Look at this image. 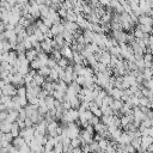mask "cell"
<instances>
[{
	"instance_id": "6",
	"label": "cell",
	"mask_w": 153,
	"mask_h": 153,
	"mask_svg": "<svg viewBox=\"0 0 153 153\" xmlns=\"http://www.w3.org/2000/svg\"><path fill=\"white\" fill-rule=\"evenodd\" d=\"M12 146L14 147V148H17V149H20L23 146H25L26 145V142H25V140L22 137V136H16V137H13V140H12Z\"/></svg>"
},
{
	"instance_id": "42",
	"label": "cell",
	"mask_w": 153,
	"mask_h": 153,
	"mask_svg": "<svg viewBox=\"0 0 153 153\" xmlns=\"http://www.w3.org/2000/svg\"><path fill=\"white\" fill-rule=\"evenodd\" d=\"M47 96H48V93H47L44 90H41V91H39V93L37 94V98H38V99H44Z\"/></svg>"
},
{
	"instance_id": "23",
	"label": "cell",
	"mask_w": 153,
	"mask_h": 153,
	"mask_svg": "<svg viewBox=\"0 0 153 153\" xmlns=\"http://www.w3.org/2000/svg\"><path fill=\"white\" fill-rule=\"evenodd\" d=\"M11 102H12V97H10V96H5V94H1V103L6 105V109H7V106L11 104Z\"/></svg>"
},
{
	"instance_id": "5",
	"label": "cell",
	"mask_w": 153,
	"mask_h": 153,
	"mask_svg": "<svg viewBox=\"0 0 153 153\" xmlns=\"http://www.w3.org/2000/svg\"><path fill=\"white\" fill-rule=\"evenodd\" d=\"M49 30H50V32H51V35H53V37H54V36H56V35L62 33L63 30H65V27H63V25H62L61 23H59V24H53V25L49 27Z\"/></svg>"
},
{
	"instance_id": "39",
	"label": "cell",
	"mask_w": 153,
	"mask_h": 153,
	"mask_svg": "<svg viewBox=\"0 0 153 153\" xmlns=\"http://www.w3.org/2000/svg\"><path fill=\"white\" fill-rule=\"evenodd\" d=\"M84 81H85V76H84V75H78L76 79H75V82H76L78 85H80V86L84 85Z\"/></svg>"
},
{
	"instance_id": "21",
	"label": "cell",
	"mask_w": 153,
	"mask_h": 153,
	"mask_svg": "<svg viewBox=\"0 0 153 153\" xmlns=\"http://www.w3.org/2000/svg\"><path fill=\"white\" fill-rule=\"evenodd\" d=\"M33 35H35V37H36V39H37L38 42L44 41V33H43L42 31H39L38 29H36V30L33 31Z\"/></svg>"
},
{
	"instance_id": "38",
	"label": "cell",
	"mask_w": 153,
	"mask_h": 153,
	"mask_svg": "<svg viewBox=\"0 0 153 153\" xmlns=\"http://www.w3.org/2000/svg\"><path fill=\"white\" fill-rule=\"evenodd\" d=\"M124 151L128 152V153H134V152H135V148H134L130 143H126V145H124Z\"/></svg>"
},
{
	"instance_id": "54",
	"label": "cell",
	"mask_w": 153,
	"mask_h": 153,
	"mask_svg": "<svg viewBox=\"0 0 153 153\" xmlns=\"http://www.w3.org/2000/svg\"><path fill=\"white\" fill-rule=\"evenodd\" d=\"M0 94H1V86H0Z\"/></svg>"
},
{
	"instance_id": "3",
	"label": "cell",
	"mask_w": 153,
	"mask_h": 153,
	"mask_svg": "<svg viewBox=\"0 0 153 153\" xmlns=\"http://www.w3.org/2000/svg\"><path fill=\"white\" fill-rule=\"evenodd\" d=\"M11 84L14 85L16 87H19V86H25V81H24V75L19 74V73H16L12 75V80H11Z\"/></svg>"
},
{
	"instance_id": "12",
	"label": "cell",
	"mask_w": 153,
	"mask_h": 153,
	"mask_svg": "<svg viewBox=\"0 0 153 153\" xmlns=\"http://www.w3.org/2000/svg\"><path fill=\"white\" fill-rule=\"evenodd\" d=\"M11 122H8V121H1L0 122V131L1 133H8L10 131V129H11Z\"/></svg>"
},
{
	"instance_id": "29",
	"label": "cell",
	"mask_w": 153,
	"mask_h": 153,
	"mask_svg": "<svg viewBox=\"0 0 153 153\" xmlns=\"http://www.w3.org/2000/svg\"><path fill=\"white\" fill-rule=\"evenodd\" d=\"M56 63H57V66H60V67L65 68L67 65H69V61H68L66 57H61V59H60V60H59Z\"/></svg>"
},
{
	"instance_id": "50",
	"label": "cell",
	"mask_w": 153,
	"mask_h": 153,
	"mask_svg": "<svg viewBox=\"0 0 153 153\" xmlns=\"http://www.w3.org/2000/svg\"><path fill=\"white\" fill-rule=\"evenodd\" d=\"M35 2L37 5H42V4H44V0H35Z\"/></svg>"
},
{
	"instance_id": "17",
	"label": "cell",
	"mask_w": 153,
	"mask_h": 153,
	"mask_svg": "<svg viewBox=\"0 0 153 153\" xmlns=\"http://www.w3.org/2000/svg\"><path fill=\"white\" fill-rule=\"evenodd\" d=\"M49 72H50V68H49L48 66H42L41 68H38V69H37V73H38L39 75L44 76V78L49 75Z\"/></svg>"
},
{
	"instance_id": "11",
	"label": "cell",
	"mask_w": 153,
	"mask_h": 153,
	"mask_svg": "<svg viewBox=\"0 0 153 153\" xmlns=\"http://www.w3.org/2000/svg\"><path fill=\"white\" fill-rule=\"evenodd\" d=\"M122 105H123V102H122L121 99H114L112 103H111L109 106L112 109V111H118V110L122 108Z\"/></svg>"
},
{
	"instance_id": "28",
	"label": "cell",
	"mask_w": 153,
	"mask_h": 153,
	"mask_svg": "<svg viewBox=\"0 0 153 153\" xmlns=\"http://www.w3.org/2000/svg\"><path fill=\"white\" fill-rule=\"evenodd\" d=\"M108 143H109V140H106V139H100V140L98 141V146H99V148H100L102 151H105Z\"/></svg>"
},
{
	"instance_id": "30",
	"label": "cell",
	"mask_w": 153,
	"mask_h": 153,
	"mask_svg": "<svg viewBox=\"0 0 153 153\" xmlns=\"http://www.w3.org/2000/svg\"><path fill=\"white\" fill-rule=\"evenodd\" d=\"M41 20H42V23H43L45 26H48V27H50V26L53 25V22H51V19H50V17H43V18H41Z\"/></svg>"
},
{
	"instance_id": "48",
	"label": "cell",
	"mask_w": 153,
	"mask_h": 153,
	"mask_svg": "<svg viewBox=\"0 0 153 153\" xmlns=\"http://www.w3.org/2000/svg\"><path fill=\"white\" fill-rule=\"evenodd\" d=\"M72 153H82V152H81V148L80 147H75V148H73Z\"/></svg>"
},
{
	"instance_id": "19",
	"label": "cell",
	"mask_w": 153,
	"mask_h": 153,
	"mask_svg": "<svg viewBox=\"0 0 153 153\" xmlns=\"http://www.w3.org/2000/svg\"><path fill=\"white\" fill-rule=\"evenodd\" d=\"M29 65H30V68H31V69H36V71L43 66V65H42V62H41V61L37 59V57H36L33 61H31Z\"/></svg>"
},
{
	"instance_id": "37",
	"label": "cell",
	"mask_w": 153,
	"mask_h": 153,
	"mask_svg": "<svg viewBox=\"0 0 153 153\" xmlns=\"http://www.w3.org/2000/svg\"><path fill=\"white\" fill-rule=\"evenodd\" d=\"M2 139H4V140H6V141H8V142H12V140H13V136H12V134L8 131V133H4V135H2Z\"/></svg>"
},
{
	"instance_id": "15",
	"label": "cell",
	"mask_w": 153,
	"mask_h": 153,
	"mask_svg": "<svg viewBox=\"0 0 153 153\" xmlns=\"http://www.w3.org/2000/svg\"><path fill=\"white\" fill-rule=\"evenodd\" d=\"M122 91H123V90H120V88H117V87H112V90H111V92H110V96H111L114 99H121Z\"/></svg>"
},
{
	"instance_id": "26",
	"label": "cell",
	"mask_w": 153,
	"mask_h": 153,
	"mask_svg": "<svg viewBox=\"0 0 153 153\" xmlns=\"http://www.w3.org/2000/svg\"><path fill=\"white\" fill-rule=\"evenodd\" d=\"M18 97H25L26 96V87L25 86H19L17 87V93H16Z\"/></svg>"
},
{
	"instance_id": "20",
	"label": "cell",
	"mask_w": 153,
	"mask_h": 153,
	"mask_svg": "<svg viewBox=\"0 0 153 153\" xmlns=\"http://www.w3.org/2000/svg\"><path fill=\"white\" fill-rule=\"evenodd\" d=\"M88 147H90V151H91V152H96V153H98V152L102 151V149L99 148V146H98V142H97V141H93V140L88 143Z\"/></svg>"
},
{
	"instance_id": "52",
	"label": "cell",
	"mask_w": 153,
	"mask_h": 153,
	"mask_svg": "<svg viewBox=\"0 0 153 153\" xmlns=\"http://www.w3.org/2000/svg\"><path fill=\"white\" fill-rule=\"evenodd\" d=\"M0 104H1V94H0Z\"/></svg>"
},
{
	"instance_id": "53",
	"label": "cell",
	"mask_w": 153,
	"mask_h": 153,
	"mask_svg": "<svg viewBox=\"0 0 153 153\" xmlns=\"http://www.w3.org/2000/svg\"><path fill=\"white\" fill-rule=\"evenodd\" d=\"M0 1H8V0H0Z\"/></svg>"
},
{
	"instance_id": "10",
	"label": "cell",
	"mask_w": 153,
	"mask_h": 153,
	"mask_svg": "<svg viewBox=\"0 0 153 153\" xmlns=\"http://www.w3.org/2000/svg\"><path fill=\"white\" fill-rule=\"evenodd\" d=\"M68 102H69L72 109H76V110H78V108H79V105H80V100L78 99L76 94H75V96H71L69 99H68Z\"/></svg>"
},
{
	"instance_id": "34",
	"label": "cell",
	"mask_w": 153,
	"mask_h": 153,
	"mask_svg": "<svg viewBox=\"0 0 153 153\" xmlns=\"http://www.w3.org/2000/svg\"><path fill=\"white\" fill-rule=\"evenodd\" d=\"M142 85H143L146 88H148V90H152V88H153V82H152V79H149V80H143Z\"/></svg>"
},
{
	"instance_id": "41",
	"label": "cell",
	"mask_w": 153,
	"mask_h": 153,
	"mask_svg": "<svg viewBox=\"0 0 153 153\" xmlns=\"http://www.w3.org/2000/svg\"><path fill=\"white\" fill-rule=\"evenodd\" d=\"M92 115H94V116H97V117H100L103 114H102V110H100V108H94L92 111Z\"/></svg>"
},
{
	"instance_id": "1",
	"label": "cell",
	"mask_w": 153,
	"mask_h": 153,
	"mask_svg": "<svg viewBox=\"0 0 153 153\" xmlns=\"http://www.w3.org/2000/svg\"><path fill=\"white\" fill-rule=\"evenodd\" d=\"M17 93V87L12 84H5L2 87H1V94H5V96H16Z\"/></svg>"
},
{
	"instance_id": "45",
	"label": "cell",
	"mask_w": 153,
	"mask_h": 153,
	"mask_svg": "<svg viewBox=\"0 0 153 153\" xmlns=\"http://www.w3.org/2000/svg\"><path fill=\"white\" fill-rule=\"evenodd\" d=\"M6 117H7V110H5V111H0V122H1V121H5Z\"/></svg>"
},
{
	"instance_id": "13",
	"label": "cell",
	"mask_w": 153,
	"mask_h": 153,
	"mask_svg": "<svg viewBox=\"0 0 153 153\" xmlns=\"http://www.w3.org/2000/svg\"><path fill=\"white\" fill-rule=\"evenodd\" d=\"M19 131H20V128H19L18 123H17V122H13V123L11 124L10 133L12 134V136H13V137H16V136H18V135H19Z\"/></svg>"
},
{
	"instance_id": "4",
	"label": "cell",
	"mask_w": 153,
	"mask_h": 153,
	"mask_svg": "<svg viewBox=\"0 0 153 153\" xmlns=\"http://www.w3.org/2000/svg\"><path fill=\"white\" fill-rule=\"evenodd\" d=\"M110 59H111V55L109 54V51H108V50H103L102 54H100L99 57H98V62H100V63L108 66V65L110 63Z\"/></svg>"
},
{
	"instance_id": "24",
	"label": "cell",
	"mask_w": 153,
	"mask_h": 153,
	"mask_svg": "<svg viewBox=\"0 0 153 153\" xmlns=\"http://www.w3.org/2000/svg\"><path fill=\"white\" fill-rule=\"evenodd\" d=\"M80 145H81V140H80L79 136L71 139V146H72L73 148H75V147H80Z\"/></svg>"
},
{
	"instance_id": "51",
	"label": "cell",
	"mask_w": 153,
	"mask_h": 153,
	"mask_svg": "<svg viewBox=\"0 0 153 153\" xmlns=\"http://www.w3.org/2000/svg\"><path fill=\"white\" fill-rule=\"evenodd\" d=\"M2 135H4V133L0 131V141H1V139H2Z\"/></svg>"
},
{
	"instance_id": "22",
	"label": "cell",
	"mask_w": 153,
	"mask_h": 153,
	"mask_svg": "<svg viewBox=\"0 0 153 153\" xmlns=\"http://www.w3.org/2000/svg\"><path fill=\"white\" fill-rule=\"evenodd\" d=\"M85 47H86V48H87V49H88V50H90V51H91L92 54H94V53H96V51H97V50L99 49V47H98L97 44H94V43H92V42H90V43H87V44H86Z\"/></svg>"
},
{
	"instance_id": "18",
	"label": "cell",
	"mask_w": 153,
	"mask_h": 153,
	"mask_svg": "<svg viewBox=\"0 0 153 153\" xmlns=\"http://www.w3.org/2000/svg\"><path fill=\"white\" fill-rule=\"evenodd\" d=\"M65 19L68 20V22H74V23H75V20H76V14H75L72 10H68V11H67V14H66V17H65Z\"/></svg>"
},
{
	"instance_id": "9",
	"label": "cell",
	"mask_w": 153,
	"mask_h": 153,
	"mask_svg": "<svg viewBox=\"0 0 153 153\" xmlns=\"http://www.w3.org/2000/svg\"><path fill=\"white\" fill-rule=\"evenodd\" d=\"M25 57H26V60L29 62H31V61H33L37 57V51L33 48L32 49H29V50H25Z\"/></svg>"
},
{
	"instance_id": "43",
	"label": "cell",
	"mask_w": 153,
	"mask_h": 153,
	"mask_svg": "<svg viewBox=\"0 0 153 153\" xmlns=\"http://www.w3.org/2000/svg\"><path fill=\"white\" fill-rule=\"evenodd\" d=\"M19 103H20V106L24 108V106L27 104V99H26V97H19Z\"/></svg>"
},
{
	"instance_id": "16",
	"label": "cell",
	"mask_w": 153,
	"mask_h": 153,
	"mask_svg": "<svg viewBox=\"0 0 153 153\" xmlns=\"http://www.w3.org/2000/svg\"><path fill=\"white\" fill-rule=\"evenodd\" d=\"M54 102H55V99H54V97H53V96H50V94H48V96L44 98V103H45V105H47L48 110H50V109H53V108H54Z\"/></svg>"
},
{
	"instance_id": "44",
	"label": "cell",
	"mask_w": 153,
	"mask_h": 153,
	"mask_svg": "<svg viewBox=\"0 0 153 153\" xmlns=\"http://www.w3.org/2000/svg\"><path fill=\"white\" fill-rule=\"evenodd\" d=\"M24 123H25V127H32V126H33V122L31 121V118H30V117H25Z\"/></svg>"
},
{
	"instance_id": "35",
	"label": "cell",
	"mask_w": 153,
	"mask_h": 153,
	"mask_svg": "<svg viewBox=\"0 0 153 153\" xmlns=\"http://www.w3.org/2000/svg\"><path fill=\"white\" fill-rule=\"evenodd\" d=\"M152 123H153V122H152V120H151V118H147V117H146L145 120H142V121H141V124H142V126H145L146 128L152 127Z\"/></svg>"
},
{
	"instance_id": "33",
	"label": "cell",
	"mask_w": 153,
	"mask_h": 153,
	"mask_svg": "<svg viewBox=\"0 0 153 153\" xmlns=\"http://www.w3.org/2000/svg\"><path fill=\"white\" fill-rule=\"evenodd\" d=\"M10 50H12L11 44H10L7 41H4V42H2V53H4V51H10Z\"/></svg>"
},
{
	"instance_id": "49",
	"label": "cell",
	"mask_w": 153,
	"mask_h": 153,
	"mask_svg": "<svg viewBox=\"0 0 153 153\" xmlns=\"http://www.w3.org/2000/svg\"><path fill=\"white\" fill-rule=\"evenodd\" d=\"M5 110H7V109H6V105L1 103V104H0V111H5Z\"/></svg>"
},
{
	"instance_id": "8",
	"label": "cell",
	"mask_w": 153,
	"mask_h": 153,
	"mask_svg": "<svg viewBox=\"0 0 153 153\" xmlns=\"http://www.w3.org/2000/svg\"><path fill=\"white\" fill-rule=\"evenodd\" d=\"M17 117H18V111H17V110H14V109H11V110H8V111H7L6 121H8V122L13 123V122H16V121H17Z\"/></svg>"
},
{
	"instance_id": "55",
	"label": "cell",
	"mask_w": 153,
	"mask_h": 153,
	"mask_svg": "<svg viewBox=\"0 0 153 153\" xmlns=\"http://www.w3.org/2000/svg\"><path fill=\"white\" fill-rule=\"evenodd\" d=\"M91 153H96V152H91Z\"/></svg>"
},
{
	"instance_id": "25",
	"label": "cell",
	"mask_w": 153,
	"mask_h": 153,
	"mask_svg": "<svg viewBox=\"0 0 153 153\" xmlns=\"http://www.w3.org/2000/svg\"><path fill=\"white\" fill-rule=\"evenodd\" d=\"M29 69H30L29 66H19V67L17 68V73H19V74H22V75H25V74H27Z\"/></svg>"
},
{
	"instance_id": "2",
	"label": "cell",
	"mask_w": 153,
	"mask_h": 153,
	"mask_svg": "<svg viewBox=\"0 0 153 153\" xmlns=\"http://www.w3.org/2000/svg\"><path fill=\"white\" fill-rule=\"evenodd\" d=\"M61 19H62V18H61ZM60 23L63 25L65 30H67V31H69V32H72V33H74L75 31L79 30V26H78L76 23H74V22H68V20H66V19L63 18Z\"/></svg>"
},
{
	"instance_id": "7",
	"label": "cell",
	"mask_w": 153,
	"mask_h": 153,
	"mask_svg": "<svg viewBox=\"0 0 153 153\" xmlns=\"http://www.w3.org/2000/svg\"><path fill=\"white\" fill-rule=\"evenodd\" d=\"M137 24L141 25H152V17L147 14H141L137 17Z\"/></svg>"
},
{
	"instance_id": "46",
	"label": "cell",
	"mask_w": 153,
	"mask_h": 153,
	"mask_svg": "<svg viewBox=\"0 0 153 153\" xmlns=\"http://www.w3.org/2000/svg\"><path fill=\"white\" fill-rule=\"evenodd\" d=\"M109 1L110 0H98L99 5H102V6H108L109 5Z\"/></svg>"
},
{
	"instance_id": "32",
	"label": "cell",
	"mask_w": 153,
	"mask_h": 153,
	"mask_svg": "<svg viewBox=\"0 0 153 153\" xmlns=\"http://www.w3.org/2000/svg\"><path fill=\"white\" fill-rule=\"evenodd\" d=\"M39 103V99L37 97H31V98H27V104H31V105H38Z\"/></svg>"
},
{
	"instance_id": "27",
	"label": "cell",
	"mask_w": 153,
	"mask_h": 153,
	"mask_svg": "<svg viewBox=\"0 0 153 153\" xmlns=\"http://www.w3.org/2000/svg\"><path fill=\"white\" fill-rule=\"evenodd\" d=\"M142 75H143L145 80H149L151 76H152V68H145L143 72H142Z\"/></svg>"
},
{
	"instance_id": "31",
	"label": "cell",
	"mask_w": 153,
	"mask_h": 153,
	"mask_svg": "<svg viewBox=\"0 0 153 153\" xmlns=\"http://www.w3.org/2000/svg\"><path fill=\"white\" fill-rule=\"evenodd\" d=\"M23 45H24V48H25V50H29V49H32V44H31V42L29 41V37H26L24 41H23Z\"/></svg>"
},
{
	"instance_id": "47",
	"label": "cell",
	"mask_w": 153,
	"mask_h": 153,
	"mask_svg": "<svg viewBox=\"0 0 153 153\" xmlns=\"http://www.w3.org/2000/svg\"><path fill=\"white\" fill-rule=\"evenodd\" d=\"M1 32H5V24L0 20V33H1Z\"/></svg>"
},
{
	"instance_id": "40",
	"label": "cell",
	"mask_w": 153,
	"mask_h": 153,
	"mask_svg": "<svg viewBox=\"0 0 153 153\" xmlns=\"http://www.w3.org/2000/svg\"><path fill=\"white\" fill-rule=\"evenodd\" d=\"M98 122H99V117H97V116L92 115V117H91V118H90V121H88V124L94 126V124H97Z\"/></svg>"
},
{
	"instance_id": "36",
	"label": "cell",
	"mask_w": 153,
	"mask_h": 153,
	"mask_svg": "<svg viewBox=\"0 0 153 153\" xmlns=\"http://www.w3.org/2000/svg\"><path fill=\"white\" fill-rule=\"evenodd\" d=\"M47 66H48L49 68H54V67L56 66V61H55L53 57H49L48 61H47Z\"/></svg>"
},
{
	"instance_id": "14",
	"label": "cell",
	"mask_w": 153,
	"mask_h": 153,
	"mask_svg": "<svg viewBox=\"0 0 153 153\" xmlns=\"http://www.w3.org/2000/svg\"><path fill=\"white\" fill-rule=\"evenodd\" d=\"M32 80H33V82L37 85V86H42L43 85V82L45 81V79H44V76H42V75H39L38 73H36L33 76H32Z\"/></svg>"
}]
</instances>
